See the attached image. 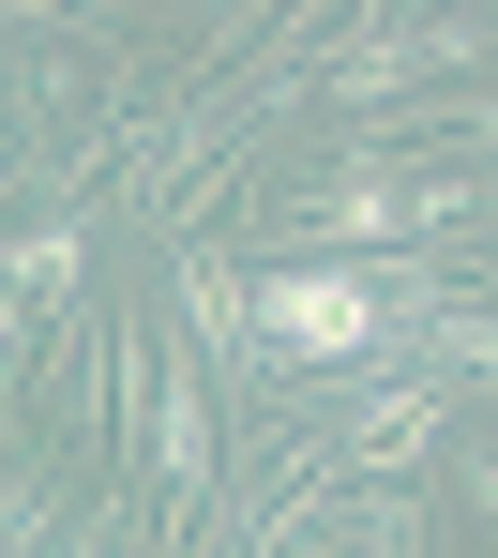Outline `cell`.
Instances as JSON below:
<instances>
[{
  "label": "cell",
  "instance_id": "cell-1",
  "mask_svg": "<svg viewBox=\"0 0 498 558\" xmlns=\"http://www.w3.org/2000/svg\"><path fill=\"white\" fill-rule=\"evenodd\" d=\"M257 377H363L393 348V257H272L242 287Z\"/></svg>",
  "mask_w": 498,
  "mask_h": 558
}]
</instances>
